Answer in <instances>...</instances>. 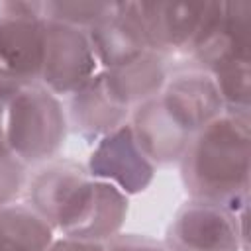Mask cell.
<instances>
[{
    "label": "cell",
    "mask_w": 251,
    "mask_h": 251,
    "mask_svg": "<svg viewBox=\"0 0 251 251\" xmlns=\"http://www.w3.org/2000/svg\"><path fill=\"white\" fill-rule=\"evenodd\" d=\"M45 18L41 2H0V71L39 82Z\"/></svg>",
    "instance_id": "9c48e42d"
},
{
    "label": "cell",
    "mask_w": 251,
    "mask_h": 251,
    "mask_svg": "<svg viewBox=\"0 0 251 251\" xmlns=\"http://www.w3.org/2000/svg\"><path fill=\"white\" fill-rule=\"evenodd\" d=\"M222 2H137L151 51L184 63L200 47Z\"/></svg>",
    "instance_id": "5b68a950"
},
{
    "label": "cell",
    "mask_w": 251,
    "mask_h": 251,
    "mask_svg": "<svg viewBox=\"0 0 251 251\" xmlns=\"http://www.w3.org/2000/svg\"><path fill=\"white\" fill-rule=\"evenodd\" d=\"M155 165L137 145L129 122L102 137L92 149L86 171L92 178L114 184L126 196L143 192L153 176Z\"/></svg>",
    "instance_id": "30bf717a"
},
{
    "label": "cell",
    "mask_w": 251,
    "mask_h": 251,
    "mask_svg": "<svg viewBox=\"0 0 251 251\" xmlns=\"http://www.w3.org/2000/svg\"><path fill=\"white\" fill-rule=\"evenodd\" d=\"M249 114L222 112L188 141L180 178L194 200L241 212L249 202Z\"/></svg>",
    "instance_id": "3957f363"
},
{
    "label": "cell",
    "mask_w": 251,
    "mask_h": 251,
    "mask_svg": "<svg viewBox=\"0 0 251 251\" xmlns=\"http://www.w3.org/2000/svg\"><path fill=\"white\" fill-rule=\"evenodd\" d=\"M245 210L231 212L224 206L190 198L175 212L167 227L165 247L167 251L247 249Z\"/></svg>",
    "instance_id": "8992f818"
},
{
    "label": "cell",
    "mask_w": 251,
    "mask_h": 251,
    "mask_svg": "<svg viewBox=\"0 0 251 251\" xmlns=\"http://www.w3.org/2000/svg\"><path fill=\"white\" fill-rule=\"evenodd\" d=\"M47 251H104V243L61 237V239H53V243L47 247Z\"/></svg>",
    "instance_id": "ac0fdd59"
},
{
    "label": "cell",
    "mask_w": 251,
    "mask_h": 251,
    "mask_svg": "<svg viewBox=\"0 0 251 251\" xmlns=\"http://www.w3.org/2000/svg\"><path fill=\"white\" fill-rule=\"evenodd\" d=\"M112 8V2H41L43 18L78 29H90Z\"/></svg>",
    "instance_id": "9a60e30c"
},
{
    "label": "cell",
    "mask_w": 251,
    "mask_h": 251,
    "mask_svg": "<svg viewBox=\"0 0 251 251\" xmlns=\"http://www.w3.org/2000/svg\"><path fill=\"white\" fill-rule=\"evenodd\" d=\"M86 35L100 69L124 67L151 51L137 2H112L110 12Z\"/></svg>",
    "instance_id": "8fae6325"
},
{
    "label": "cell",
    "mask_w": 251,
    "mask_h": 251,
    "mask_svg": "<svg viewBox=\"0 0 251 251\" xmlns=\"http://www.w3.org/2000/svg\"><path fill=\"white\" fill-rule=\"evenodd\" d=\"M53 229L25 204L0 208V251H47Z\"/></svg>",
    "instance_id": "5bb4252c"
},
{
    "label": "cell",
    "mask_w": 251,
    "mask_h": 251,
    "mask_svg": "<svg viewBox=\"0 0 251 251\" xmlns=\"http://www.w3.org/2000/svg\"><path fill=\"white\" fill-rule=\"evenodd\" d=\"M180 65L200 69L212 78L251 71V2H222L204 41Z\"/></svg>",
    "instance_id": "ba28073f"
},
{
    "label": "cell",
    "mask_w": 251,
    "mask_h": 251,
    "mask_svg": "<svg viewBox=\"0 0 251 251\" xmlns=\"http://www.w3.org/2000/svg\"><path fill=\"white\" fill-rule=\"evenodd\" d=\"M27 182V167L8 149L0 122V208L16 204Z\"/></svg>",
    "instance_id": "2e32d148"
},
{
    "label": "cell",
    "mask_w": 251,
    "mask_h": 251,
    "mask_svg": "<svg viewBox=\"0 0 251 251\" xmlns=\"http://www.w3.org/2000/svg\"><path fill=\"white\" fill-rule=\"evenodd\" d=\"M8 149L29 169L59 157L69 124L61 100L39 82L22 84L0 106Z\"/></svg>",
    "instance_id": "277c9868"
},
{
    "label": "cell",
    "mask_w": 251,
    "mask_h": 251,
    "mask_svg": "<svg viewBox=\"0 0 251 251\" xmlns=\"http://www.w3.org/2000/svg\"><path fill=\"white\" fill-rule=\"evenodd\" d=\"M171 69L173 67L169 59L155 51H149L124 67L100 69V75L110 94L122 106L133 112L139 104L161 92Z\"/></svg>",
    "instance_id": "4fadbf2b"
},
{
    "label": "cell",
    "mask_w": 251,
    "mask_h": 251,
    "mask_svg": "<svg viewBox=\"0 0 251 251\" xmlns=\"http://www.w3.org/2000/svg\"><path fill=\"white\" fill-rule=\"evenodd\" d=\"M104 251H167L165 243L137 233H116L104 241Z\"/></svg>",
    "instance_id": "e0dca14e"
},
{
    "label": "cell",
    "mask_w": 251,
    "mask_h": 251,
    "mask_svg": "<svg viewBox=\"0 0 251 251\" xmlns=\"http://www.w3.org/2000/svg\"><path fill=\"white\" fill-rule=\"evenodd\" d=\"M67 124L86 143H98L129 122L131 112L106 88L100 71L67 100Z\"/></svg>",
    "instance_id": "7c38bea8"
},
{
    "label": "cell",
    "mask_w": 251,
    "mask_h": 251,
    "mask_svg": "<svg viewBox=\"0 0 251 251\" xmlns=\"http://www.w3.org/2000/svg\"><path fill=\"white\" fill-rule=\"evenodd\" d=\"M25 206L53 231L84 241H108L126 222L127 196L106 180L92 178L86 165L53 159L27 176Z\"/></svg>",
    "instance_id": "6da1fadb"
},
{
    "label": "cell",
    "mask_w": 251,
    "mask_h": 251,
    "mask_svg": "<svg viewBox=\"0 0 251 251\" xmlns=\"http://www.w3.org/2000/svg\"><path fill=\"white\" fill-rule=\"evenodd\" d=\"M226 112L214 78L194 67L171 69L161 92L139 104L129 126L145 157L155 167L178 163L188 141Z\"/></svg>",
    "instance_id": "7a4b0ae2"
},
{
    "label": "cell",
    "mask_w": 251,
    "mask_h": 251,
    "mask_svg": "<svg viewBox=\"0 0 251 251\" xmlns=\"http://www.w3.org/2000/svg\"><path fill=\"white\" fill-rule=\"evenodd\" d=\"M100 71L84 29L45 18L39 84L51 94L71 96Z\"/></svg>",
    "instance_id": "52a82bcc"
}]
</instances>
